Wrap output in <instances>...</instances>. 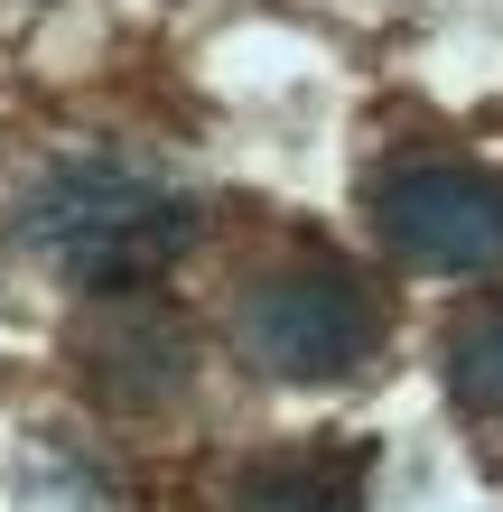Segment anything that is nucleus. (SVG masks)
<instances>
[{"mask_svg":"<svg viewBox=\"0 0 503 512\" xmlns=\"http://www.w3.org/2000/svg\"><path fill=\"white\" fill-rule=\"evenodd\" d=\"M75 364H84V382H94L103 401L159 410V401L187 391L196 345H187V326H177V308H159V298H140V289H103V308L75 326Z\"/></svg>","mask_w":503,"mask_h":512,"instance_id":"nucleus-4","label":"nucleus"},{"mask_svg":"<svg viewBox=\"0 0 503 512\" xmlns=\"http://www.w3.org/2000/svg\"><path fill=\"white\" fill-rule=\"evenodd\" d=\"M438 373H448V391H457L476 419H503V298H485V308H466V317L448 326Z\"/></svg>","mask_w":503,"mask_h":512,"instance_id":"nucleus-6","label":"nucleus"},{"mask_svg":"<svg viewBox=\"0 0 503 512\" xmlns=\"http://www.w3.org/2000/svg\"><path fill=\"white\" fill-rule=\"evenodd\" d=\"M28 243H38L75 289H150L159 270L196 243V205L140 177L122 159H66L28 196Z\"/></svg>","mask_w":503,"mask_h":512,"instance_id":"nucleus-1","label":"nucleus"},{"mask_svg":"<svg viewBox=\"0 0 503 512\" xmlns=\"http://www.w3.org/2000/svg\"><path fill=\"white\" fill-rule=\"evenodd\" d=\"M373 224L382 243L420 270H494L503 261V177L485 168H457V159H420V168H392L373 187Z\"/></svg>","mask_w":503,"mask_h":512,"instance_id":"nucleus-3","label":"nucleus"},{"mask_svg":"<svg viewBox=\"0 0 503 512\" xmlns=\"http://www.w3.org/2000/svg\"><path fill=\"white\" fill-rule=\"evenodd\" d=\"M382 345V298L345 261H289L243 298V354L271 382H345Z\"/></svg>","mask_w":503,"mask_h":512,"instance_id":"nucleus-2","label":"nucleus"},{"mask_svg":"<svg viewBox=\"0 0 503 512\" xmlns=\"http://www.w3.org/2000/svg\"><path fill=\"white\" fill-rule=\"evenodd\" d=\"M373 447H280L233 475V512H364Z\"/></svg>","mask_w":503,"mask_h":512,"instance_id":"nucleus-5","label":"nucleus"}]
</instances>
